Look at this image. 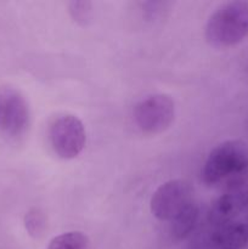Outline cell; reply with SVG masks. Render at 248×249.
Segmentation results:
<instances>
[{"label":"cell","instance_id":"cell-14","mask_svg":"<svg viewBox=\"0 0 248 249\" xmlns=\"http://www.w3.org/2000/svg\"><path fill=\"white\" fill-rule=\"evenodd\" d=\"M246 225H247V228H248V223H246Z\"/></svg>","mask_w":248,"mask_h":249},{"label":"cell","instance_id":"cell-10","mask_svg":"<svg viewBox=\"0 0 248 249\" xmlns=\"http://www.w3.org/2000/svg\"><path fill=\"white\" fill-rule=\"evenodd\" d=\"M46 249H89V238L80 231H68L53 237Z\"/></svg>","mask_w":248,"mask_h":249},{"label":"cell","instance_id":"cell-3","mask_svg":"<svg viewBox=\"0 0 248 249\" xmlns=\"http://www.w3.org/2000/svg\"><path fill=\"white\" fill-rule=\"evenodd\" d=\"M48 134L53 152L66 160L77 158L87 143L84 124L73 114L56 116L49 125Z\"/></svg>","mask_w":248,"mask_h":249},{"label":"cell","instance_id":"cell-7","mask_svg":"<svg viewBox=\"0 0 248 249\" xmlns=\"http://www.w3.org/2000/svg\"><path fill=\"white\" fill-rule=\"evenodd\" d=\"M248 207V178L226 185L224 194L213 203L209 220L216 226L233 221Z\"/></svg>","mask_w":248,"mask_h":249},{"label":"cell","instance_id":"cell-2","mask_svg":"<svg viewBox=\"0 0 248 249\" xmlns=\"http://www.w3.org/2000/svg\"><path fill=\"white\" fill-rule=\"evenodd\" d=\"M247 36V0H233L220 5L207 22L206 39L214 48H231Z\"/></svg>","mask_w":248,"mask_h":249},{"label":"cell","instance_id":"cell-6","mask_svg":"<svg viewBox=\"0 0 248 249\" xmlns=\"http://www.w3.org/2000/svg\"><path fill=\"white\" fill-rule=\"evenodd\" d=\"M31 122L28 102L18 89L0 87V131L9 136H21Z\"/></svg>","mask_w":248,"mask_h":249},{"label":"cell","instance_id":"cell-12","mask_svg":"<svg viewBox=\"0 0 248 249\" xmlns=\"http://www.w3.org/2000/svg\"><path fill=\"white\" fill-rule=\"evenodd\" d=\"M71 17L79 26H88L92 18V4L84 0H74L68 4Z\"/></svg>","mask_w":248,"mask_h":249},{"label":"cell","instance_id":"cell-8","mask_svg":"<svg viewBox=\"0 0 248 249\" xmlns=\"http://www.w3.org/2000/svg\"><path fill=\"white\" fill-rule=\"evenodd\" d=\"M213 249H243L248 243V228L243 223H231L216 226L211 237Z\"/></svg>","mask_w":248,"mask_h":249},{"label":"cell","instance_id":"cell-1","mask_svg":"<svg viewBox=\"0 0 248 249\" xmlns=\"http://www.w3.org/2000/svg\"><path fill=\"white\" fill-rule=\"evenodd\" d=\"M248 178V143L242 140H226L212 150L202 169L207 185L231 184Z\"/></svg>","mask_w":248,"mask_h":249},{"label":"cell","instance_id":"cell-13","mask_svg":"<svg viewBox=\"0 0 248 249\" xmlns=\"http://www.w3.org/2000/svg\"><path fill=\"white\" fill-rule=\"evenodd\" d=\"M141 12L146 21H159L169 12L172 2L169 1H143L140 2Z\"/></svg>","mask_w":248,"mask_h":249},{"label":"cell","instance_id":"cell-9","mask_svg":"<svg viewBox=\"0 0 248 249\" xmlns=\"http://www.w3.org/2000/svg\"><path fill=\"white\" fill-rule=\"evenodd\" d=\"M198 219L199 209L197 204L192 202L170 221V233L175 240H185L195 230Z\"/></svg>","mask_w":248,"mask_h":249},{"label":"cell","instance_id":"cell-4","mask_svg":"<svg viewBox=\"0 0 248 249\" xmlns=\"http://www.w3.org/2000/svg\"><path fill=\"white\" fill-rule=\"evenodd\" d=\"M133 118L142 133L148 135L163 133L174 122V100L167 94L148 95L135 105Z\"/></svg>","mask_w":248,"mask_h":249},{"label":"cell","instance_id":"cell-11","mask_svg":"<svg viewBox=\"0 0 248 249\" xmlns=\"http://www.w3.org/2000/svg\"><path fill=\"white\" fill-rule=\"evenodd\" d=\"M24 226L32 237L39 238L40 236H43L46 229V218L41 209H29L24 215Z\"/></svg>","mask_w":248,"mask_h":249},{"label":"cell","instance_id":"cell-5","mask_svg":"<svg viewBox=\"0 0 248 249\" xmlns=\"http://www.w3.org/2000/svg\"><path fill=\"white\" fill-rule=\"evenodd\" d=\"M194 189L185 180H169L160 185L151 197V213L160 221H172L192 203Z\"/></svg>","mask_w":248,"mask_h":249}]
</instances>
